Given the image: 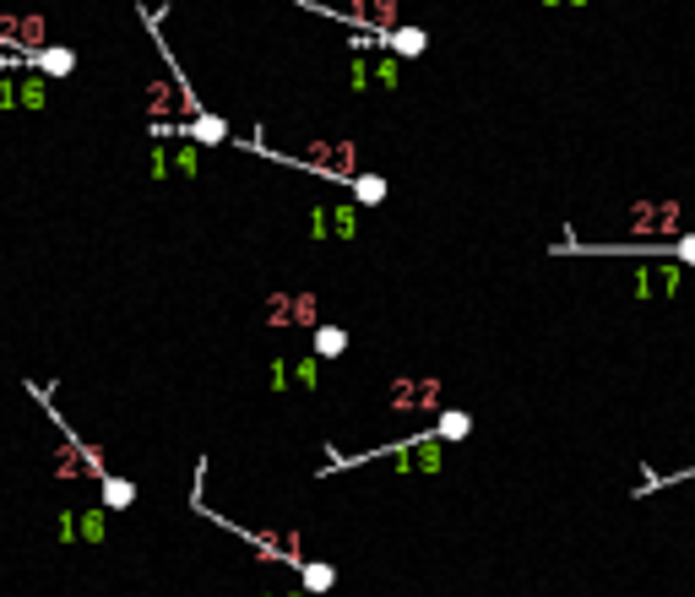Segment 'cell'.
<instances>
[{"label":"cell","instance_id":"6da1fadb","mask_svg":"<svg viewBox=\"0 0 695 597\" xmlns=\"http://www.w3.org/2000/svg\"><path fill=\"white\" fill-rule=\"evenodd\" d=\"M190 505H196L201 516H213L218 527H229V533H239L245 543H255V554H261V560H283L289 570H299V565H305V549H299V533H277V527H239L234 516H218V510H213V505H206L201 494H196Z\"/></svg>","mask_w":695,"mask_h":597},{"label":"cell","instance_id":"7a4b0ae2","mask_svg":"<svg viewBox=\"0 0 695 597\" xmlns=\"http://www.w3.org/2000/svg\"><path fill=\"white\" fill-rule=\"evenodd\" d=\"M386 408L402 413V419L446 413V386H440L435 375H402V380H391V391H386Z\"/></svg>","mask_w":695,"mask_h":597},{"label":"cell","instance_id":"3957f363","mask_svg":"<svg viewBox=\"0 0 695 597\" xmlns=\"http://www.w3.org/2000/svg\"><path fill=\"white\" fill-rule=\"evenodd\" d=\"M679 202L674 195H663V202H636L631 207V234H636V245H674V234H679Z\"/></svg>","mask_w":695,"mask_h":597},{"label":"cell","instance_id":"277c9868","mask_svg":"<svg viewBox=\"0 0 695 597\" xmlns=\"http://www.w3.org/2000/svg\"><path fill=\"white\" fill-rule=\"evenodd\" d=\"M49 419L65 429L60 413H49ZM54 478H65V484H77V478H104V451H98V445H82L71 429H65V445L54 451Z\"/></svg>","mask_w":695,"mask_h":597},{"label":"cell","instance_id":"5b68a950","mask_svg":"<svg viewBox=\"0 0 695 597\" xmlns=\"http://www.w3.org/2000/svg\"><path fill=\"white\" fill-rule=\"evenodd\" d=\"M261 326H272V331H289V326H321V299L315 294H272L266 304H261Z\"/></svg>","mask_w":695,"mask_h":597},{"label":"cell","instance_id":"8992f818","mask_svg":"<svg viewBox=\"0 0 695 597\" xmlns=\"http://www.w3.org/2000/svg\"><path fill=\"white\" fill-rule=\"evenodd\" d=\"M294 163H305L315 174H331V179H348V185L359 179V147L354 142H310L305 158H294Z\"/></svg>","mask_w":695,"mask_h":597},{"label":"cell","instance_id":"52a82bcc","mask_svg":"<svg viewBox=\"0 0 695 597\" xmlns=\"http://www.w3.org/2000/svg\"><path fill=\"white\" fill-rule=\"evenodd\" d=\"M147 114H153V120H185V125H190V120L201 114V104L180 87V71H174V77H153V82H147Z\"/></svg>","mask_w":695,"mask_h":597},{"label":"cell","instance_id":"ba28073f","mask_svg":"<svg viewBox=\"0 0 695 597\" xmlns=\"http://www.w3.org/2000/svg\"><path fill=\"white\" fill-rule=\"evenodd\" d=\"M386 456H391V473H440L446 468V445L435 435H419V440H407Z\"/></svg>","mask_w":695,"mask_h":597},{"label":"cell","instance_id":"9c48e42d","mask_svg":"<svg viewBox=\"0 0 695 597\" xmlns=\"http://www.w3.org/2000/svg\"><path fill=\"white\" fill-rule=\"evenodd\" d=\"M109 533V510L88 505V510H65L60 516V543H104Z\"/></svg>","mask_w":695,"mask_h":597},{"label":"cell","instance_id":"30bf717a","mask_svg":"<svg viewBox=\"0 0 695 597\" xmlns=\"http://www.w3.org/2000/svg\"><path fill=\"white\" fill-rule=\"evenodd\" d=\"M49 38V22L44 17H0V44L12 54H38Z\"/></svg>","mask_w":695,"mask_h":597},{"label":"cell","instance_id":"8fae6325","mask_svg":"<svg viewBox=\"0 0 695 597\" xmlns=\"http://www.w3.org/2000/svg\"><path fill=\"white\" fill-rule=\"evenodd\" d=\"M679 267H674V261H668V267H641L636 278H631V294L636 299H674L679 294Z\"/></svg>","mask_w":695,"mask_h":597},{"label":"cell","instance_id":"7c38bea8","mask_svg":"<svg viewBox=\"0 0 695 597\" xmlns=\"http://www.w3.org/2000/svg\"><path fill=\"white\" fill-rule=\"evenodd\" d=\"M337 17H354L359 28H375V33H391L402 6H391V0H354V6H337Z\"/></svg>","mask_w":695,"mask_h":597},{"label":"cell","instance_id":"4fadbf2b","mask_svg":"<svg viewBox=\"0 0 695 597\" xmlns=\"http://www.w3.org/2000/svg\"><path fill=\"white\" fill-rule=\"evenodd\" d=\"M196 147H153V179H190Z\"/></svg>","mask_w":695,"mask_h":597},{"label":"cell","instance_id":"5bb4252c","mask_svg":"<svg viewBox=\"0 0 695 597\" xmlns=\"http://www.w3.org/2000/svg\"><path fill=\"white\" fill-rule=\"evenodd\" d=\"M381 44L391 49V60H419V54L430 49V33H424V28H413V22H402V28L381 33Z\"/></svg>","mask_w":695,"mask_h":597},{"label":"cell","instance_id":"9a60e30c","mask_svg":"<svg viewBox=\"0 0 695 597\" xmlns=\"http://www.w3.org/2000/svg\"><path fill=\"white\" fill-rule=\"evenodd\" d=\"M28 71H33V77H71V71H77V54L44 44L38 54H28Z\"/></svg>","mask_w":695,"mask_h":597},{"label":"cell","instance_id":"2e32d148","mask_svg":"<svg viewBox=\"0 0 695 597\" xmlns=\"http://www.w3.org/2000/svg\"><path fill=\"white\" fill-rule=\"evenodd\" d=\"M185 137H190V147H218V142H229V120H218V114H196L190 125H180Z\"/></svg>","mask_w":695,"mask_h":597},{"label":"cell","instance_id":"e0dca14e","mask_svg":"<svg viewBox=\"0 0 695 597\" xmlns=\"http://www.w3.org/2000/svg\"><path fill=\"white\" fill-rule=\"evenodd\" d=\"M467 435H473V413L446 408V413H440V424H435V440H440V445H451V440H467Z\"/></svg>","mask_w":695,"mask_h":597},{"label":"cell","instance_id":"ac0fdd59","mask_svg":"<svg viewBox=\"0 0 695 597\" xmlns=\"http://www.w3.org/2000/svg\"><path fill=\"white\" fill-rule=\"evenodd\" d=\"M348 353V331L342 326H315V359H342Z\"/></svg>","mask_w":695,"mask_h":597},{"label":"cell","instance_id":"d6986e66","mask_svg":"<svg viewBox=\"0 0 695 597\" xmlns=\"http://www.w3.org/2000/svg\"><path fill=\"white\" fill-rule=\"evenodd\" d=\"M98 484H104V510H130V505H136V484H130V478H109V473H104Z\"/></svg>","mask_w":695,"mask_h":597},{"label":"cell","instance_id":"ffe728a7","mask_svg":"<svg viewBox=\"0 0 695 597\" xmlns=\"http://www.w3.org/2000/svg\"><path fill=\"white\" fill-rule=\"evenodd\" d=\"M299 586H305V592H331V586H337V570H331V565L305 560V565H299Z\"/></svg>","mask_w":695,"mask_h":597},{"label":"cell","instance_id":"44dd1931","mask_svg":"<svg viewBox=\"0 0 695 597\" xmlns=\"http://www.w3.org/2000/svg\"><path fill=\"white\" fill-rule=\"evenodd\" d=\"M370 77H375V87H386V93H391V87L402 82V60H391V54H375V60H370Z\"/></svg>","mask_w":695,"mask_h":597},{"label":"cell","instance_id":"7402d4cb","mask_svg":"<svg viewBox=\"0 0 695 597\" xmlns=\"http://www.w3.org/2000/svg\"><path fill=\"white\" fill-rule=\"evenodd\" d=\"M326 223H331V234H337V239H359V212H354V207H331V212H326Z\"/></svg>","mask_w":695,"mask_h":597},{"label":"cell","instance_id":"603a6c76","mask_svg":"<svg viewBox=\"0 0 695 597\" xmlns=\"http://www.w3.org/2000/svg\"><path fill=\"white\" fill-rule=\"evenodd\" d=\"M354 195H359L364 207H381V202H386V179H381V174H359V179H354Z\"/></svg>","mask_w":695,"mask_h":597},{"label":"cell","instance_id":"cb8c5ba5","mask_svg":"<svg viewBox=\"0 0 695 597\" xmlns=\"http://www.w3.org/2000/svg\"><path fill=\"white\" fill-rule=\"evenodd\" d=\"M348 87H354V93H370V87H375V77H370V60H364V54H354V60H348Z\"/></svg>","mask_w":695,"mask_h":597},{"label":"cell","instance_id":"d4e9b609","mask_svg":"<svg viewBox=\"0 0 695 597\" xmlns=\"http://www.w3.org/2000/svg\"><path fill=\"white\" fill-rule=\"evenodd\" d=\"M289 380H294V386H305V391H310V386H315V380H321V359H315V353H310V359H299V364H289Z\"/></svg>","mask_w":695,"mask_h":597},{"label":"cell","instance_id":"484cf974","mask_svg":"<svg viewBox=\"0 0 695 597\" xmlns=\"http://www.w3.org/2000/svg\"><path fill=\"white\" fill-rule=\"evenodd\" d=\"M668 255H674V261H684V267H695V234H679V239L668 245Z\"/></svg>","mask_w":695,"mask_h":597},{"label":"cell","instance_id":"4316f807","mask_svg":"<svg viewBox=\"0 0 695 597\" xmlns=\"http://www.w3.org/2000/svg\"><path fill=\"white\" fill-rule=\"evenodd\" d=\"M310 239H331V223H326V207H310Z\"/></svg>","mask_w":695,"mask_h":597},{"label":"cell","instance_id":"83f0119b","mask_svg":"<svg viewBox=\"0 0 695 597\" xmlns=\"http://www.w3.org/2000/svg\"><path fill=\"white\" fill-rule=\"evenodd\" d=\"M289 386H294V380H289V364L277 359V364H272V391H289Z\"/></svg>","mask_w":695,"mask_h":597},{"label":"cell","instance_id":"f1b7e54d","mask_svg":"<svg viewBox=\"0 0 695 597\" xmlns=\"http://www.w3.org/2000/svg\"><path fill=\"white\" fill-rule=\"evenodd\" d=\"M679 478H695V468H690V473H679Z\"/></svg>","mask_w":695,"mask_h":597},{"label":"cell","instance_id":"f546056e","mask_svg":"<svg viewBox=\"0 0 695 597\" xmlns=\"http://www.w3.org/2000/svg\"><path fill=\"white\" fill-rule=\"evenodd\" d=\"M283 597H299V592H283Z\"/></svg>","mask_w":695,"mask_h":597}]
</instances>
